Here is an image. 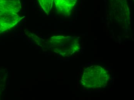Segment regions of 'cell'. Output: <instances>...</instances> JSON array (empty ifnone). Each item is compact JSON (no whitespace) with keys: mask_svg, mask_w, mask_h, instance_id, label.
Masks as SVG:
<instances>
[{"mask_svg":"<svg viewBox=\"0 0 134 100\" xmlns=\"http://www.w3.org/2000/svg\"><path fill=\"white\" fill-rule=\"evenodd\" d=\"M48 44L52 51L63 56H70L81 49L80 40L74 36H53L50 38Z\"/></svg>","mask_w":134,"mask_h":100,"instance_id":"6da1fadb","label":"cell"},{"mask_svg":"<svg viewBox=\"0 0 134 100\" xmlns=\"http://www.w3.org/2000/svg\"><path fill=\"white\" fill-rule=\"evenodd\" d=\"M23 18L16 13L9 11L0 12V34L13 28Z\"/></svg>","mask_w":134,"mask_h":100,"instance_id":"3957f363","label":"cell"},{"mask_svg":"<svg viewBox=\"0 0 134 100\" xmlns=\"http://www.w3.org/2000/svg\"><path fill=\"white\" fill-rule=\"evenodd\" d=\"M77 0H54L57 12L60 15L69 16L71 15Z\"/></svg>","mask_w":134,"mask_h":100,"instance_id":"277c9868","label":"cell"},{"mask_svg":"<svg viewBox=\"0 0 134 100\" xmlns=\"http://www.w3.org/2000/svg\"><path fill=\"white\" fill-rule=\"evenodd\" d=\"M42 9L47 14L52 10L54 0H38Z\"/></svg>","mask_w":134,"mask_h":100,"instance_id":"8992f818","label":"cell"},{"mask_svg":"<svg viewBox=\"0 0 134 100\" xmlns=\"http://www.w3.org/2000/svg\"><path fill=\"white\" fill-rule=\"evenodd\" d=\"M21 8L20 0H0V12L9 11L17 13Z\"/></svg>","mask_w":134,"mask_h":100,"instance_id":"5b68a950","label":"cell"},{"mask_svg":"<svg viewBox=\"0 0 134 100\" xmlns=\"http://www.w3.org/2000/svg\"><path fill=\"white\" fill-rule=\"evenodd\" d=\"M109 79V74L106 69L100 66H91L83 72L81 84L88 89L100 88L107 85Z\"/></svg>","mask_w":134,"mask_h":100,"instance_id":"7a4b0ae2","label":"cell"}]
</instances>
